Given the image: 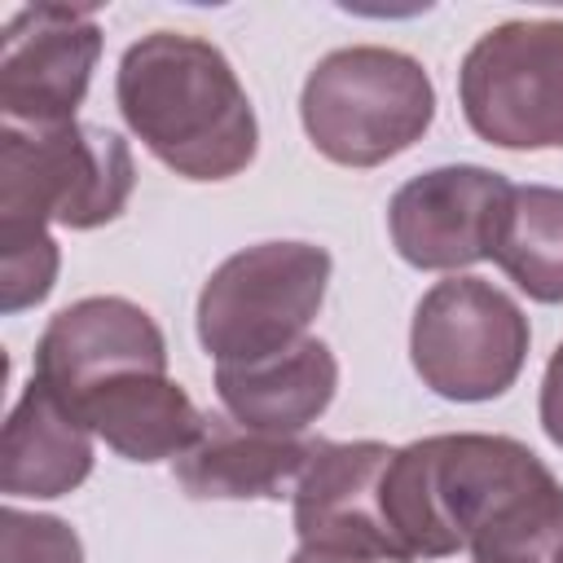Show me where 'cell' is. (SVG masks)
Masks as SVG:
<instances>
[{"instance_id":"cell-19","label":"cell","mask_w":563,"mask_h":563,"mask_svg":"<svg viewBox=\"0 0 563 563\" xmlns=\"http://www.w3.org/2000/svg\"><path fill=\"white\" fill-rule=\"evenodd\" d=\"M0 563H84V541L53 515H26L4 506L0 515Z\"/></svg>"},{"instance_id":"cell-5","label":"cell","mask_w":563,"mask_h":563,"mask_svg":"<svg viewBox=\"0 0 563 563\" xmlns=\"http://www.w3.org/2000/svg\"><path fill=\"white\" fill-rule=\"evenodd\" d=\"M330 251L317 242H260L229 255L198 295V343L216 365H246L303 343L325 303Z\"/></svg>"},{"instance_id":"cell-15","label":"cell","mask_w":563,"mask_h":563,"mask_svg":"<svg viewBox=\"0 0 563 563\" xmlns=\"http://www.w3.org/2000/svg\"><path fill=\"white\" fill-rule=\"evenodd\" d=\"M75 413L92 435H101L128 462H163V457L176 462L207 422V413L167 374L110 378L92 387L75 405Z\"/></svg>"},{"instance_id":"cell-6","label":"cell","mask_w":563,"mask_h":563,"mask_svg":"<svg viewBox=\"0 0 563 563\" xmlns=\"http://www.w3.org/2000/svg\"><path fill=\"white\" fill-rule=\"evenodd\" d=\"M462 114L501 150H563V22L519 18L484 31L457 70Z\"/></svg>"},{"instance_id":"cell-20","label":"cell","mask_w":563,"mask_h":563,"mask_svg":"<svg viewBox=\"0 0 563 563\" xmlns=\"http://www.w3.org/2000/svg\"><path fill=\"white\" fill-rule=\"evenodd\" d=\"M541 427L563 449V343L554 347V356L545 365V378H541Z\"/></svg>"},{"instance_id":"cell-10","label":"cell","mask_w":563,"mask_h":563,"mask_svg":"<svg viewBox=\"0 0 563 563\" xmlns=\"http://www.w3.org/2000/svg\"><path fill=\"white\" fill-rule=\"evenodd\" d=\"M123 374H167V343L154 317L123 295H88L62 308L35 343V383L70 409Z\"/></svg>"},{"instance_id":"cell-21","label":"cell","mask_w":563,"mask_h":563,"mask_svg":"<svg viewBox=\"0 0 563 563\" xmlns=\"http://www.w3.org/2000/svg\"><path fill=\"white\" fill-rule=\"evenodd\" d=\"M290 563H374V559H352V554H334V550H312V545H299V554Z\"/></svg>"},{"instance_id":"cell-1","label":"cell","mask_w":563,"mask_h":563,"mask_svg":"<svg viewBox=\"0 0 563 563\" xmlns=\"http://www.w3.org/2000/svg\"><path fill=\"white\" fill-rule=\"evenodd\" d=\"M114 101L141 145L185 180H229L255 158L251 97L211 40L185 31L141 35L119 62Z\"/></svg>"},{"instance_id":"cell-3","label":"cell","mask_w":563,"mask_h":563,"mask_svg":"<svg viewBox=\"0 0 563 563\" xmlns=\"http://www.w3.org/2000/svg\"><path fill=\"white\" fill-rule=\"evenodd\" d=\"M299 119L330 163L378 167L422 141L435 119V88L418 57L383 44H352L325 53L308 70Z\"/></svg>"},{"instance_id":"cell-18","label":"cell","mask_w":563,"mask_h":563,"mask_svg":"<svg viewBox=\"0 0 563 563\" xmlns=\"http://www.w3.org/2000/svg\"><path fill=\"white\" fill-rule=\"evenodd\" d=\"M57 282V242L48 229H0V308H35Z\"/></svg>"},{"instance_id":"cell-7","label":"cell","mask_w":563,"mask_h":563,"mask_svg":"<svg viewBox=\"0 0 563 563\" xmlns=\"http://www.w3.org/2000/svg\"><path fill=\"white\" fill-rule=\"evenodd\" d=\"M528 339V317L506 290L484 277H449L418 299L409 356L435 396L475 405L519 378Z\"/></svg>"},{"instance_id":"cell-17","label":"cell","mask_w":563,"mask_h":563,"mask_svg":"<svg viewBox=\"0 0 563 563\" xmlns=\"http://www.w3.org/2000/svg\"><path fill=\"white\" fill-rule=\"evenodd\" d=\"M475 563H563V484L550 479L506 510L475 545Z\"/></svg>"},{"instance_id":"cell-16","label":"cell","mask_w":563,"mask_h":563,"mask_svg":"<svg viewBox=\"0 0 563 563\" xmlns=\"http://www.w3.org/2000/svg\"><path fill=\"white\" fill-rule=\"evenodd\" d=\"M493 260L537 303H563V189L515 185Z\"/></svg>"},{"instance_id":"cell-4","label":"cell","mask_w":563,"mask_h":563,"mask_svg":"<svg viewBox=\"0 0 563 563\" xmlns=\"http://www.w3.org/2000/svg\"><path fill=\"white\" fill-rule=\"evenodd\" d=\"M136 185L132 150L110 128H0V229H97Z\"/></svg>"},{"instance_id":"cell-9","label":"cell","mask_w":563,"mask_h":563,"mask_svg":"<svg viewBox=\"0 0 563 563\" xmlns=\"http://www.w3.org/2000/svg\"><path fill=\"white\" fill-rule=\"evenodd\" d=\"M101 57V26L88 9L31 4L4 22L0 110L18 128L75 123Z\"/></svg>"},{"instance_id":"cell-13","label":"cell","mask_w":563,"mask_h":563,"mask_svg":"<svg viewBox=\"0 0 563 563\" xmlns=\"http://www.w3.org/2000/svg\"><path fill=\"white\" fill-rule=\"evenodd\" d=\"M339 387V361L321 339H303L277 356L246 365H216V396L224 413L264 435H299L312 427Z\"/></svg>"},{"instance_id":"cell-11","label":"cell","mask_w":563,"mask_h":563,"mask_svg":"<svg viewBox=\"0 0 563 563\" xmlns=\"http://www.w3.org/2000/svg\"><path fill=\"white\" fill-rule=\"evenodd\" d=\"M387 462H391V449L378 440H352V444L312 440L308 462L290 488L299 545L396 563L391 532L383 519Z\"/></svg>"},{"instance_id":"cell-12","label":"cell","mask_w":563,"mask_h":563,"mask_svg":"<svg viewBox=\"0 0 563 563\" xmlns=\"http://www.w3.org/2000/svg\"><path fill=\"white\" fill-rule=\"evenodd\" d=\"M312 440L264 435L229 413H207L198 440L172 462L176 484L198 501H277L295 488Z\"/></svg>"},{"instance_id":"cell-2","label":"cell","mask_w":563,"mask_h":563,"mask_svg":"<svg viewBox=\"0 0 563 563\" xmlns=\"http://www.w3.org/2000/svg\"><path fill=\"white\" fill-rule=\"evenodd\" d=\"M550 479V466L510 435L462 431L391 449L383 471V519L396 563L471 550L506 510Z\"/></svg>"},{"instance_id":"cell-8","label":"cell","mask_w":563,"mask_h":563,"mask_svg":"<svg viewBox=\"0 0 563 563\" xmlns=\"http://www.w3.org/2000/svg\"><path fill=\"white\" fill-rule=\"evenodd\" d=\"M515 185L475 163L431 167L405 180L387 202V233L405 264L453 273L493 260Z\"/></svg>"},{"instance_id":"cell-14","label":"cell","mask_w":563,"mask_h":563,"mask_svg":"<svg viewBox=\"0 0 563 563\" xmlns=\"http://www.w3.org/2000/svg\"><path fill=\"white\" fill-rule=\"evenodd\" d=\"M92 471V431L44 383H26L0 440L4 497H66Z\"/></svg>"}]
</instances>
